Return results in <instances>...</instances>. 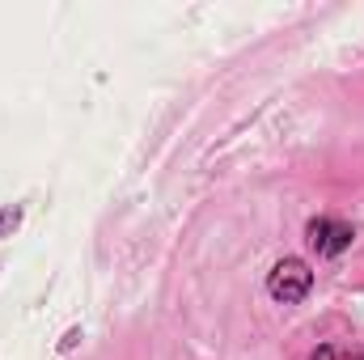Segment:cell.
I'll use <instances>...</instances> for the list:
<instances>
[{
  "mask_svg": "<svg viewBox=\"0 0 364 360\" xmlns=\"http://www.w3.org/2000/svg\"><path fill=\"white\" fill-rule=\"evenodd\" d=\"M17 225H21V208H4L0 212V233H13Z\"/></svg>",
  "mask_w": 364,
  "mask_h": 360,
  "instance_id": "277c9868",
  "label": "cell"
},
{
  "mask_svg": "<svg viewBox=\"0 0 364 360\" xmlns=\"http://www.w3.org/2000/svg\"><path fill=\"white\" fill-rule=\"evenodd\" d=\"M348 360H364V352H352V356H348Z\"/></svg>",
  "mask_w": 364,
  "mask_h": 360,
  "instance_id": "52a82bcc",
  "label": "cell"
},
{
  "mask_svg": "<svg viewBox=\"0 0 364 360\" xmlns=\"http://www.w3.org/2000/svg\"><path fill=\"white\" fill-rule=\"evenodd\" d=\"M314 360H335V348H331V344H322V348L314 352Z\"/></svg>",
  "mask_w": 364,
  "mask_h": 360,
  "instance_id": "8992f818",
  "label": "cell"
},
{
  "mask_svg": "<svg viewBox=\"0 0 364 360\" xmlns=\"http://www.w3.org/2000/svg\"><path fill=\"white\" fill-rule=\"evenodd\" d=\"M352 242H356V229H352V225H343V221H335V229H331V246H326V255H322V259H339L343 250H352Z\"/></svg>",
  "mask_w": 364,
  "mask_h": 360,
  "instance_id": "3957f363",
  "label": "cell"
},
{
  "mask_svg": "<svg viewBox=\"0 0 364 360\" xmlns=\"http://www.w3.org/2000/svg\"><path fill=\"white\" fill-rule=\"evenodd\" d=\"M331 229H335V221L331 216H314L309 225H305V246L322 259L326 255V246H331Z\"/></svg>",
  "mask_w": 364,
  "mask_h": 360,
  "instance_id": "7a4b0ae2",
  "label": "cell"
},
{
  "mask_svg": "<svg viewBox=\"0 0 364 360\" xmlns=\"http://www.w3.org/2000/svg\"><path fill=\"white\" fill-rule=\"evenodd\" d=\"M309 292H314V271H309L305 259L284 255V259L267 271V297H272L275 305H301Z\"/></svg>",
  "mask_w": 364,
  "mask_h": 360,
  "instance_id": "6da1fadb",
  "label": "cell"
},
{
  "mask_svg": "<svg viewBox=\"0 0 364 360\" xmlns=\"http://www.w3.org/2000/svg\"><path fill=\"white\" fill-rule=\"evenodd\" d=\"M77 339H81V327H73V331L60 339V352H73V348H77Z\"/></svg>",
  "mask_w": 364,
  "mask_h": 360,
  "instance_id": "5b68a950",
  "label": "cell"
}]
</instances>
